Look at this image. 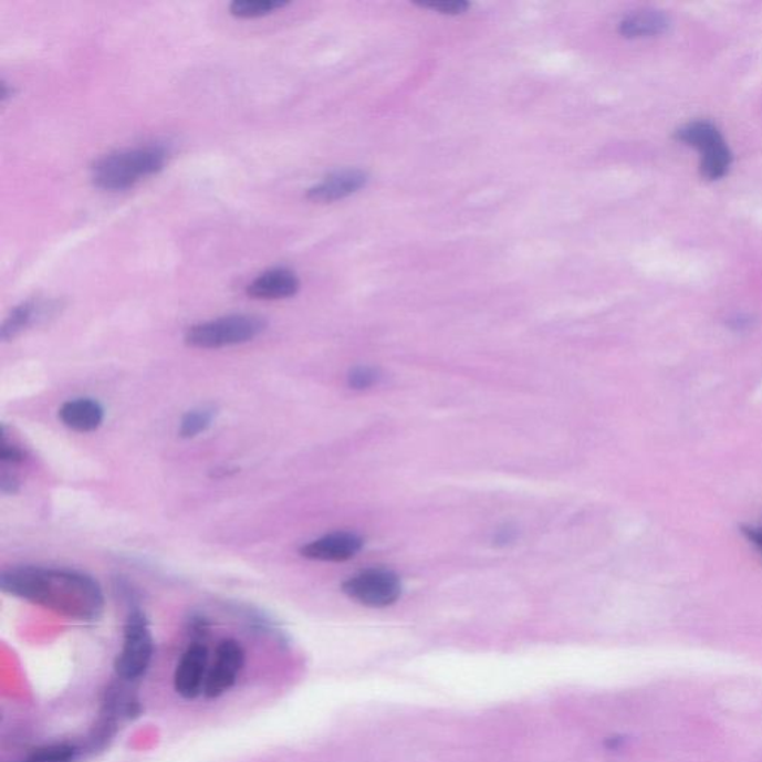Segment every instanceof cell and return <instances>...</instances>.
Wrapping results in <instances>:
<instances>
[{
  "label": "cell",
  "mask_w": 762,
  "mask_h": 762,
  "mask_svg": "<svg viewBox=\"0 0 762 762\" xmlns=\"http://www.w3.org/2000/svg\"><path fill=\"white\" fill-rule=\"evenodd\" d=\"M369 176L361 169H340L331 171L321 182L307 189L305 197L313 203H334L359 192L367 187Z\"/></svg>",
  "instance_id": "9"
},
{
  "label": "cell",
  "mask_w": 762,
  "mask_h": 762,
  "mask_svg": "<svg viewBox=\"0 0 762 762\" xmlns=\"http://www.w3.org/2000/svg\"><path fill=\"white\" fill-rule=\"evenodd\" d=\"M678 139L692 146L701 155V174L706 179L719 180L729 174L733 154L719 128L710 122H692L680 127Z\"/></svg>",
  "instance_id": "4"
},
{
  "label": "cell",
  "mask_w": 762,
  "mask_h": 762,
  "mask_svg": "<svg viewBox=\"0 0 762 762\" xmlns=\"http://www.w3.org/2000/svg\"><path fill=\"white\" fill-rule=\"evenodd\" d=\"M0 456H2L3 462L7 463H20L24 459L23 451L19 447L8 445L6 439H3L2 453Z\"/></svg>",
  "instance_id": "20"
},
{
  "label": "cell",
  "mask_w": 762,
  "mask_h": 762,
  "mask_svg": "<svg viewBox=\"0 0 762 762\" xmlns=\"http://www.w3.org/2000/svg\"><path fill=\"white\" fill-rule=\"evenodd\" d=\"M76 755L77 749L72 744H46V747L34 749L24 762H73Z\"/></svg>",
  "instance_id": "17"
},
{
  "label": "cell",
  "mask_w": 762,
  "mask_h": 762,
  "mask_svg": "<svg viewBox=\"0 0 762 762\" xmlns=\"http://www.w3.org/2000/svg\"><path fill=\"white\" fill-rule=\"evenodd\" d=\"M54 304L46 303L39 299H30L23 301L17 305V307L11 310L8 314L6 322H3L2 331H0V337L3 342H10V340L15 338L17 335L23 333L29 326H32L34 322L39 319L45 317L46 314L53 312Z\"/></svg>",
  "instance_id": "13"
},
{
  "label": "cell",
  "mask_w": 762,
  "mask_h": 762,
  "mask_svg": "<svg viewBox=\"0 0 762 762\" xmlns=\"http://www.w3.org/2000/svg\"><path fill=\"white\" fill-rule=\"evenodd\" d=\"M419 6L447 15H460L469 10L467 0H432V2L419 3Z\"/></svg>",
  "instance_id": "19"
},
{
  "label": "cell",
  "mask_w": 762,
  "mask_h": 762,
  "mask_svg": "<svg viewBox=\"0 0 762 762\" xmlns=\"http://www.w3.org/2000/svg\"><path fill=\"white\" fill-rule=\"evenodd\" d=\"M364 540L356 533L334 532L317 537L301 549L300 553L305 559L317 562H347L363 550Z\"/></svg>",
  "instance_id": "10"
},
{
  "label": "cell",
  "mask_w": 762,
  "mask_h": 762,
  "mask_svg": "<svg viewBox=\"0 0 762 762\" xmlns=\"http://www.w3.org/2000/svg\"><path fill=\"white\" fill-rule=\"evenodd\" d=\"M59 419L75 432L88 434L101 428L105 420V410L96 399H69L59 408Z\"/></svg>",
  "instance_id": "12"
},
{
  "label": "cell",
  "mask_w": 762,
  "mask_h": 762,
  "mask_svg": "<svg viewBox=\"0 0 762 762\" xmlns=\"http://www.w3.org/2000/svg\"><path fill=\"white\" fill-rule=\"evenodd\" d=\"M209 667V651L205 645L194 644L188 647L176 666L175 691L185 700H194L203 695Z\"/></svg>",
  "instance_id": "8"
},
{
  "label": "cell",
  "mask_w": 762,
  "mask_h": 762,
  "mask_svg": "<svg viewBox=\"0 0 762 762\" xmlns=\"http://www.w3.org/2000/svg\"><path fill=\"white\" fill-rule=\"evenodd\" d=\"M300 291V279L290 269H271L253 279L248 285V295L257 300L291 299Z\"/></svg>",
  "instance_id": "11"
},
{
  "label": "cell",
  "mask_w": 762,
  "mask_h": 762,
  "mask_svg": "<svg viewBox=\"0 0 762 762\" xmlns=\"http://www.w3.org/2000/svg\"><path fill=\"white\" fill-rule=\"evenodd\" d=\"M286 6V0H234L230 6V12L237 19H258Z\"/></svg>",
  "instance_id": "15"
},
{
  "label": "cell",
  "mask_w": 762,
  "mask_h": 762,
  "mask_svg": "<svg viewBox=\"0 0 762 762\" xmlns=\"http://www.w3.org/2000/svg\"><path fill=\"white\" fill-rule=\"evenodd\" d=\"M744 535L748 536V540L752 542L753 545L756 546L758 551L762 553V526H756V528H747L744 529Z\"/></svg>",
  "instance_id": "21"
},
{
  "label": "cell",
  "mask_w": 762,
  "mask_h": 762,
  "mask_svg": "<svg viewBox=\"0 0 762 762\" xmlns=\"http://www.w3.org/2000/svg\"><path fill=\"white\" fill-rule=\"evenodd\" d=\"M213 408L201 407L196 408V410H189L187 415H184L179 424V435L185 439H191L198 437V435L205 434L206 430L213 425L215 420Z\"/></svg>",
  "instance_id": "16"
},
{
  "label": "cell",
  "mask_w": 762,
  "mask_h": 762,
  "mask_svg": "<svg viewBox=\"0 0 762 762\" xmlns=\"http://www.w3.org/2000/svg\"><path fill=\"white\" fill-rule=\"evenodd\" d=\"M669 25L670 19L665 12L640 10L624 17L618 25V32L628 39L649 38L665 33Z\"/></svg>",
  "instance_id": "14"
},
{
  "label": "cell",
  "mask_w": 762,
  "mask_h": 762,
  "mask_svg": "<svg viewBox=\"0 0 762 762\" xmlns=\"http://www.w3.org/2000/svg\"><path fill=\"white\" fill-rule=\"evenodd\" d=\"M12 93H14V90L6 81H2V102L6 103L12 96Z\"/></svg>",
  "instance_id": "22"
},
{
  "label": "cell",
  "mask_w": 762,
  "mask_h": 762,
  "mask_svg": "<svg viewBox=\"0 0 762 762\" xmlns=\"http://www.w3.org/2000/svg\"><path fill=\"white\" fill-rule=\"evenodd\" d=\"M378 378H380V376H378L376 369L369 367H357L352 369L351 374H348L347 383L352 389L365 390L369 389V387H373L374 385H377Z\"/></svg>",
  "instance_id": "18"
},
{
  "label": "cell",
  "mask_w": 762,
  "mask_h": 762,
  "mask_svg": "<svg viewBox=\"0 0 762 762\" xmlns=\"http://www.w3.org/2000/svg\"><path fill=\"white\" fill-rule=\"evenodd\" d=\"M169 153L159 145L115 150L103 155L92 167V179L103 191H126L165 169Z\"/></svg>",
  "instance_id": "2"
},
{
  "label": "cell",
  "mask_w": 762,
  "mask_h": 762,
  "mask_svg": "<svg viewBox=\"0 0 762 762\" xmlns=\"http://www.w3.org/2000/svg\"><path fill=\"white\" fill-rule=\"evenodd\" d=\"M247 660V654L239 641L234 639L222 640L215 651L212 665L209 667L203 695L208 699H218L230 691L240 674H242Z\"/></svg>",
  "instance_id": "7"
},
{
  "label": "cell",
  "mask_w": 762,
  "mask_h": 762,
  "mask_svg": "<svg viewBox=\"0 0 762 762\" xmlns=\"http://www.w3.org/2000/svg\"><path fill=\"white\" fill-rule=\"evenodd\" d=\"M0 588L54 613L80 622L101 617L105 598L92 576L54 567L24 566L3 572Z\"/></svg>",
  "instance_id": "1"
},
{
  "label": "cell",
  "mask_w": 762,
  "mask_h": 762,
  "mask_svg": "<svg viewBox=\"0 0 762 762\" xmlns=\"http://www.w3.org/2000/svg\"><path fill=\"white\" fill-rule=\"evenodd\" d=\"M343 592L357 604L372 608H386L400 597L399 576L383 567H373L353 575L343 584Z\"/></svg>",
  "instance_id": "6"
},
{
  "label": "cell",
  "mask_w": 762,
  "mask_h": 762,
  "mask_svg": "<svg viewBox=\"0 0 762 762\" xmlns=\"http://www.w3.org/2000/svg\"><path fill=\"white\" fill-rule=\"evenodd\" d=\"M265 330V319L255 314H230L191 326L185 334V343L206 351L239 346L260 337Z\"/></svg>",
  "instance_id": "3"
},
{
  "label": "cell",
  "mask_w": 762,
  "mask_h": 762,
  "mask_svg": "<svg viewBox=\"0 0 762 762\" xmlns=\"http://www.w3.org/2000/svg\"><path fill=\"white\" fill-rule=\"evenodd\" d=\"M154 657V639L145 615L135 610L128 615L124 627L122 653L115 660L116 675L122 679L135 680L146 674Z\"/></svg>",
  "instance_id": "5"
}]
</instances>
